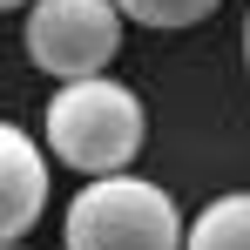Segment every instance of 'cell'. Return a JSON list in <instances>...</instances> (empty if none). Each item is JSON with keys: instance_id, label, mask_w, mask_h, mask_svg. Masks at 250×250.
I'll return each instance as SVG.
<instances>
[{"instance_id": "cell-1", "label": "cell", "mask_w": 250, "mask_h": 250, "mask_svg": "<svg viewBox=\"0 0 250 250\" xmlns=\"http://www.w3.org/2000/svg\"><path fill=\"white\" fill-rule=\"evenodd\" d=\"M41 128H47L54 163L82 169L88 183H102V176H128V163L142 156V142H149V108H142V95L128 82L95 75V82H61L54 88Z\"/></svg>"}, {"instance_id": "cell-2", "label": "cell", "mask_w": 250, "mask_h": 250, "mask_svg": "<svg viewBox=\"0 0 250 250\" xmlns=\"http://www.w3.org/2000/svg\"><path fill=\"white\" fill-rule=\"evenodd\" d=\"M183 209L149 176H102L82 183V196L61 216L68 250H183Z\"/></svg>"}, {"instance_id": "cell-3", "label": "cell", "mask_w": 250, "mask_h": 250, "mask_svg": "<svg viewBox=\"0 0 250 250\" xmlns=\"http://www.w3.org/2000/svg\"><path fill=\"white\" fill-rule=\"evenodd\" d=\"M115 0H34L27 7V61L54 82H95L122 54Z\"/></svg>"}, {"instance_id": "cell-4", "label": "cell", "mask_w": 250, "mask_h": 250, "mask_svg": "<svg viewBox=\"0 0 250 250\" xmlns=\"http://www.w3.org/2000/svg\"><path fill=\"white\" fill-rule=\"evenodd\" d=\"M47 209V156L27 128L0 122V250H14Z\"/></svg>"}, {"instance_id": "cell-5", "label": "cell", "mask_w": 250, "mask_h": 250, "mask_svg": "<svg viewBox=\"0 0 250 250\" xmlns=\"http://www.w3.org/2000/svg\"><path fill=\"white\" fill-rule=\"evenodd\" d=\"M183 250H250V189L209 196V203L189 216Z\"/></svg>"}, {"instance_id": "cell-6", "label": "cell", "mask_w": 250, "mask_h": 250, "mask_svg": "<svg viewBox=\"0 0 250 250\" xmlns=\"http://www.w3.org/2000/svg\"><path fill=\"white\" fill-rule=\"evenodd\" d=\"M223 0H115V14L122 21H135V27H196V21H209Z\"/></svg>"}, {"instance_id": "cell-7", "label": "cell", "mask_w": 250, "mask_h": 250, "mask_svg": "<svg viewBox=\"0 0 250 250\" xmlns=\"http://www.w3.org/2000/svg\"><path fill=\"white\" fill-rule=\"evenodd\" d=\"M244 61H250V14H244Z\"/></svg>"}, {"instance_id": "cell-8", "label": "cell", "mask_w": 250, "mask_h": 250, "mask_svg": "<svg viewBox=\"0 0 250 250\" xmlns=\"http://www.w3.org/2000/svg\"><path fill=\"white\" fill-rule=\"evenodd\" d=\"M7 7H34V0H0V14H7Z\"/></svg>"}, {"instance_id": "cell-9", "label": "cell", "mask_w": 250, "mask_h": 250, "mask_svg": "<svg viewBox=\"0 0 250 250\" xmlns=\"http://www.w3.org/2000/svg\"><path fill=\"white\" fill-rule=\"evenodd\" d=\"M14 250H21V244H14Z\"/></svg>"}]
</instances>
